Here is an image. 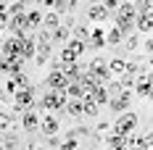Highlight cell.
Returning <instances> with one entry per match:
<instances>
[{"label":"cell","mask_w":153,"mask_h":150,"mask_svg":"<svg viewBox=\"0 0 153 150\" xmlns=\"http://www.w3.org/2000/svg\"><path fill=\"white\" fill-rule=\"evenodd\" d=\"M37 126H40V113H37L34 108L24 111V113H21V129H24L27 134H34V132H37Z\"/></svg>","instance_id":"cell-5"},{"label":"cell","mask_w":153,"mask_h":150,"mask_svg":"<svg viewBox=\"0 0 153 150\" xmlns=\"http://www.w3.org/2000/svg\"><path fill=\"white\" fill-rule=\"evenodd\" d=\"M5 11H8V16L24 13V11H27V3H21V0H16V3H11V5H5Z\"/></svg>","instance_id":"cell-24"},{"label":"cell","mask_w":153,"mask_h":150,"mask_svg":"<svg viewBox=\"0 0 153 150\" xmlns=\"http://www.w3.org/2000/svg\"><path fill=\"white\" fill-rule=\"evenodd\" d=\"M50 55H53V45H37L34 58H37V63H40V66H45L48 61H50Z\"/></svg>","instance_id":"cell-16"},{"label":"cell","mask_w":153,"mask_h":150,"mask_svg":"<svg viewBox=\"0 0 153 150\" xmlns=\"http://www.w3.org/2000/svg\"><path fill=\"white\" fill-rule=\"evenodd\" d=\"M27 29H37V27H40V24H42V13H40V11H27Z\"/></svg>","instance_id":"cell-19"},{"label":"cell","mask_w":153,"mask_h":150,"mask_svg":"<svg viewBox=\"0 0 153 150\" xmlns=\"http://www.w3.org/2000/svg\"><path fill=\"white\" fill-rule=\"evenodd\" d=\"M122 42H124V47H127L129 53H137V47H140V40H137V34H135V32H132V34H127V37H124Z\"/></svg>","instance_id":"cell-21"},{"label":"cell","mask_w":153,"mask_h":150,"mask_svg":"<svg viewBox=\"0 0 153 150\" xmlns=\"http://www.w3.org/2000/svg\"><path fill=\"white\" fill-rule=\"evenodd\" d=\"M76 148H79V140L76 137H63L56 150H76Z\"/></svg>","instance_id":"cell-23"},{"label":"cell","mask_w":153,"mask_h":150,"mask_svg":"<svg viewBox=\"0 0 153 150\" xmlns=\"http://www.w3.org/2000/svg\"><path fill=\"white\" fill-rule=\"evenodd\" d=\"M108 129H111V124H108V121H98V126H95L92 132H95V134H106Z\"/></svg>","instance_id":"cell-27"},{"label":"cell","mask_w":153,"mask_h":150,"mask_svg":"<svg viewBox=\"0 0 153 150\" xmlns=\"http://www.w3.org/2000/svg\"><path fill=\"white\" fill-rule=\"evenodd\" d=\"M0 98H3V87H0Z\"/></svg>","instance_id":"cell-39"},{"label":"cell","mask_w":153,"mask_h":150,"mask_svg":"<svg viewBox=\"0 0 153 150\" xmlns=\"http://www.w3.org/2000/svg\"><path fill=\"white\" fill-rule=\"evenodd\" d=\"M66 82H69V79H66L61 71H50V74L45 76V87H50V90H63Z\"/></svg>","instance_id":"cell-10"},{"label":"cell","mask_w":153,"mask_h":150,"mask_svg":"<svg viewBox=\"0 0 153 150\" xmlns=\"http://www.w3.org/2000/svg\"><path fill=\"white\" fill-rule=\"evenodd\" d=\"M0 42H3V29H0Z\"/></svg>","instance_id":"cell-37"},{"label":"cell","mask_w":153,"mask_h":150,"mask_svg":"<svg viewBox=\"0 0 153 150\" xmlns=\"http://www.w3.org/2000/svg\"><path fill=\"white\" fill-rule=\"evenodd\" d=\"M114 21H116V29L122 32L124 37L135 32V18H129V16H114Z\"/></svg>","instance_id":"cell-11"},{"label":"cell","mask_w":153,"mask_h":150,"mask_svg":"<svg viewBox=\"0 0 153 150\" xmlns=\"http://www.w3.org/2000/svg\"><path fill=\"white\" fill-rule=\"evenodd\" d=\"M58 129H61V119H58V116H50V113L40 116V126H37V132H40L42 137L58 134Z\"/></svg>","instance_id":"cell-4"},{"label":"cell","mask_w":153,"mask_h":150,"mask_svg":"<svg viewBox=\"0 0 153 150\" xmlns=\"http://www.w3.org/2000/svg\"><path fill=\"white\" fill-rule=\"evenodd\" d=\"M34 42H37V45H53V40H50V32L40 27V32H37V37H34Z\"/></svg>","instance_id":"cell-25"},{"label":"cell","mask_w":153,"mask_h":150,"mask_svg":"<svg viewBox=\"0 0 153 150\" xmlns=\"http://www.w3.org/2000/svg\"><path fill=\"white\" fill-rule=\"evenodd\" d=\"M143 47H145V55H151V50H153V40H145V42H143Z\"/></svg>","instance_id":"cell-28"},{"label":"cell","mask_w":153,"mask_h":150,"mask_svg":"<svg viewBox=\"0 0 153 150\" xmlns=\"http://www.w3.org/2000/svg\"><path fill=\"white\" fill-rule=\"evenodd\" d=\"M3 63H5V61H3V58H0V74H3Z\"/></svg>","instance_id":"cell-34"},{"label":"cell","mask_w":153,"mask_h":150,"mask_svg":"<svg viewBox=\"0 0 153 150\" xmlns=\"http://www.w3.org/2000/svg\"><path fill=\"white\" fill-rule=\"evenodd\" d=\"M137 113L135 111H124V113H119V119L114 121V134H119V137H124V134H129V132H135L137 129Z\"/></svg>","instance_id":"cell-2"},{"label":"cell","mask_w":153,"mask_h":150,"mask_svg":"<svg viewBox=\"0 0 153 150\" xmlns=\"http://www.w3.org/2000/svg\"><path fill=\"white\" fill-rule=\"evenodd\" d=\"M58 24H61V16L56 13V11H48V13H42V24H40L42 29L53 32V29H56V27H58Z\"/></svg>","instance_id":"cell-13"},{"label":"cell","mask_w":153,"mask_h":150,"mask_svg":"<svg viewBox=\"0 0 153 150\" xmlns=\"http://www.w3.org/2000/svg\"><path fill=\"white\" fill-rule=\"evenodd\" d=\"M106 66H108V71H111V76H122L124 71H127V61H124V58H116V55L108 61Z\"/></svg>","instance_id":"cell-14"},{"label":"cell","mask_w":153,"mask_h":150,"mask_svg":"<svg viewBox=\"0 0 153 150\" xmlns=\"http://www.w3.org/2000/svg\"><path fill=\"white\" fill-rule=\"evenodd\" d=\"M0 150H3V140H0Z\"/></svg>","instance_id":"cell-38"},{"label":"cell","mask_w":153,"mask_h":150,"mask_svg":"<svg viewBox=\"0 0 153 150\" xmlns=\"http://www.w3.org/2000/svg\"><path fill=\"white\" fill-rule=\"evenodd\" d=\"M74 61H79V58H76L74 53H71L69 47L63 45V50H61V63H74Z\"/></svg>","instance_id":"cell-26"},{"label":"cell","mask_w":153,"mask_h":150,"mask_svg":"<svg viewBox=\"0 0 153 150\" xmlns=\"http://www.w3.org/2000/svg\"><path fill=\"white\" fill-rule=\"evenodd\" d=\"M63 3H66V8H69V13H71V11L76 8V3H79V0H63Z\"/></svg>","instance_id":"cell-29"},{"label":"cell","mask_w":153,"mask_h":150,"mask_svg":"<svg viewBox=\"0 0 153 150\" xmlns=\"http://www.w3.org/2000/svg\"><path fill=\"white\" fill-rule=\"evenodd\" d=\"M106 105L111 108V113H124L127 108H132V90H122L119 95L108 98Z\"/></svg>","instance_id":"cell-3"},{"label":"cell","mask_w":153,"mask_h":150,"mask_svg":"<svg viewBox=\"0 0 153 150\" xmlns=\"http://www.w3.org/2000/svg\"><path fill=\"white\" fill-rule=\"evenodd\" d=\"M87 3H90V5H92V3H100V0H87Z\"/></svg>","instance_id":"cell-36"},{"label":"cell","mask_w":153,"mask_h":150,"mask_svg":"<svg viewBox=\"0 0 153 150\" xmlns=\"http://www.w3.org/2000/svg\"><path fill=\"white\" fill-rule=\"evenodd\" d=\"M103 40H106V45H111V47H116V45H122V40H124V34L116 27H111L108 32H103Z\"/></svg>","instance_id":"cell-15"},{"label":"cell","mask_w":153,"mask_h":150,"mask_svg":"<svg viewBox=\"0 0 153 150\" xmlns=\"http://www.w3.org/2000/svg\"><path fill=\"white\" fill-rule=\"evenodd\" d=\"M0 140H3V150H16L21 145V134H16L13 129H5L0 134Z\"/></svg>","instance_id":"cell-9"},{"label":"cell","mask_w":153,"mask_h":150,"mask_svg":"<svg viewBox=\"0 0 153 150\" xmlns=\"http://www.w3.org/2000/svg\"><path fill=\"white\" fill-rule=\"evenodd\" d=\"M92 98H95V103H98V105H106V103H108V92H106V87H103V84H98V87L92 90Z\"/></svg>","instance_id":"cell-22"},{"label":"cell","mask_w":153,"mask_h":150,"mask_svg":"<svg viewBox=\"0 0 153 150\" xmlns=\"http://www.w3.org/2000/svg\"><path fill=\"white\" fill-rule=\"evenodd\" d=\"M66 47H69V50L74 53L76 58L87 53V42H82V40H74V37H69V40H66Z\"/></svg>","instance_id":"cell-17"},{"label":"cell","mask_w":153,"mask_h":150,"mask_svg":"<svg viewBox=\"0 0 153 150\" xmlns=\"http://www.w3.org/2000/svg\"><path fill=\"white\" fill-rule=\"evenodd\" d=\"M40 3H42L45 8H53V5H56V0H40Z\"/></svg>","instance_id":"cell-30"},{"label":"cell","mask_w":153,"mask_h":150,"mask_svg":"<svg viewBox=\"0 0 153 150\" xmlns=\"http://www.w3.org/2000/svg\"><path fill=\"white\" fill-rule=\"evenodd\" d=\"M71 37L87 42V40H90V27H87V24H74V27H71Z\"/></svg>","instance_id":"cell-18"},{"label":"cell","mask_w":153,"mask_h":150,"mask_svg":"<svg viewBox=\"0 0 153 150\" xmlns=\"http://www.w3.org/2000/svg\"><path fill=\"white\" fill-rule=\"evenodd\" d=\"M37 95V87H21V90L13 92V116H21L24 111L34 108V98Z\"/></svg>","instance_id":"cell-1"},{"label":"cell","mask_w":153,"mask_h":150,"mask_svg":"<svg viewBox=\"0 0 153 150\" xmlns=\"http://www.w3.org/2000/svg\"><path fill=\"white\" fill-rule=\"evenodd\" d=\"M5 5H8V3H5V0H0V11H5Z\"/></svg>","instance_id":"cell-32"},{"label":"cell","mask_w":153,"mask_h":150,"mask_svg":"<svg viewBox=\"0 0 153 150\" xmlns=\"http://www.w3.org/2000/svg\"><path fill=\"white\" fill-rule=\"evenodd\" d=\"M87 18H90V21H98V24H103V21L111 18V11H106L100 3H92L90 8H87Z\"/></svg>","instance_id":"cell-7"},{"label":"cell","mask_w":153,"mask_h":150,"mask_svg":"<svg viewBox=\"0 0 153 150\" xmlns=\"http://www.w3.org/2000/svg\"><path fill=\"white\" fill-rule=\"evenodd\" d=\"M16 124V116L13 113H5V111H0V129L5 132V129H13Z\"/></svg>","instance_id":"cell-20"},{"label":"cell","mask_w":153,"mask_h":150,"mask_svg":"<svg viewBox=\"0 0 153 150\" xmlns=\"http://www.w3.org/2000/svg\"><path fill=\"white\" fill-rule=\"evenodd\" d=\"M111 150H129L127 145H116V148H111Z\"/></svg>","instance_id":"cell-31"},{"label":"cell","mask_w":153,"mask_h":150,"mask_svg":"<svg viewBox=\"0 0 153 150\" xmlns=\"http://www.w3.org/2000/svg\"><path fill=\"white\" fill-rule=\"evenodd\" d=\"M34 50H37V42H34V34H27L19 40V55L24 61H32L34 58Z\"/></svg>","instance_id":"cell-6"},{"label":"cell","mask_w":153,"mask_h":150,"mask_svg":"<svg viewBox=\"0 0 153 150\" xmlns=\"http://www.w3.org/2000/svg\"><path fill=\"white\" fill-rule=\"evenodd\" d=\"M69 37H71V29H69V27H63V24H58L56 29L50 32V40H53V42H58V45H66V40H69Z\"/></svg>","instance_id":"cell-12"},{"label":"cell","mask_w":153,"mask_h":150,"mask_svg":"<svg viewBox=\"0 0 153 150\" xmlns=\"http://www.w3.org/2000/svg\"><path fill=\"white\" fill-rule=\"evenodd\" d=\"M32 150H50V148H45V145H40V148H32Z\"/></svg>","instance_id":"cell-33"},{"label":"cell","mask_w":153,"mask_h":150,"mask_svg":"<svg viewBox=\"0 0 153 150\" xmlns=\"http://www.w3.org/2000/svg\"><path fill=\"white\" fill-rule=\"evenodd\" d=\"M151 29H153V13H137L135 16V32L151 34Z\"/></svg>","instance_id":"cell-8"},{"label":"cell","mask_w":153,"mask_h":150,"mask_svg":"<svg viewBox=\"0 0 153 150\" xmlns=\"http://www.w3.org/2000/svg\"><path fill=\"white\" fill-rule=\"evenodd\" d=\"M21 3H40V0H21Z\"/></svg>","instance_id":"cell-35"}]
</instances>
